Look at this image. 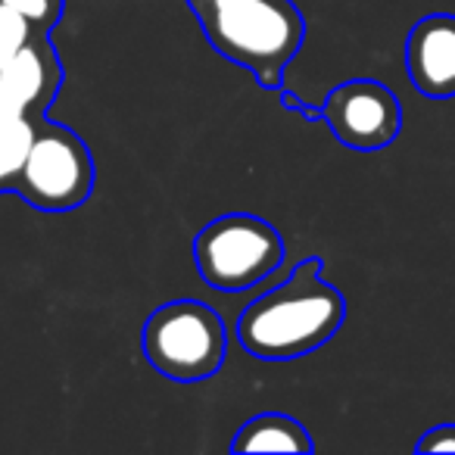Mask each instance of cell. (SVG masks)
<instances>
[{
	"label": "cell",
	"mask_w": 455,
	"mask_h": 455,
	"mask_svg": "<svg viewBox=\"0 0 455 455\" xmlns=\"http://www.w3.org/2000/svg\"><path fill=\"white\" fill-rule=\"evenodd\" d=\"M322 256L297 262L287 281L256 297L237 315V343L253 359L291 362L315 353L340 331L347 299L324 281Z\"/></svg>",
	"instance_id": "obj_1"
},
{
	"label": "cell",
	"mask_w": 455,
	"mask_h": 455,
	"mask_svg": "<svg viewBox=\"0 0 455 455\" xmlns=\"http://www.w3.org/2000/svg\"><path fill=\"white\" fill-rule=\"evenodd\" d=\"M281 103H284L291 113H303L309 122H322V109H309L303 100H299V97H293L291 91H281Z\"/></svg>",
	"instance_id": "obj_15"
},
{
	"label": "cell",
	"mask_w": 455,
	"mask_h": 455,
	"mask_svg": "<svg viewBox=\"0 0 455 455\" xmlns=\"http://www.w3.org/2000/svg\"><path fill=\"white\" fill-rule=\"evenodd\" d=\"M194 262L212 291L241 293L278 272L284 241L272 221L250 212H228L196 231Z\"/></svg>",
	"instance_id": "obj_4"
},
{
	"label": "cell",
	"mask_w": 455,
	"mask_h": 455,
	"mask_svg": "<svg viewBox=\"0 0 455 455\" xmlns=\"http://www.w3.org/2000/svg\"><path fill=\"white\" fill-rule=\"evenodd\" d=\"M315 449L303 421L281 411H262L241 424L231 440V452H299L309 455Z\"/></svg>",
	"instance_id": "obj_9"
},
{
	"label": "cell",
	"mask_w": 455,
	"mask_h": 455,
	"mask_svg": "<svg viewBox=\"0 0 455 455\" xmlns=\"http://www.w3.org/2000/svg\"><path fill=\"white\" fill-rule=\"evenodd\" d=\"M140 353L175 384L206 380L225 365L228 331L203 299H172L150 312L140 331Z\"/></svg>",
	"instance_id": "obj_3"
},
{
	"label": "cell",
	"mask_w": 455,
	"mask_h": 455,
	"mask_svg": "<svg viewBox=\"0 0 455 455\" xmlns=\"http://www.w3.org/2000/svg\"><path fill=\"white\" fill-rule=\"evenodd\" d=\"M22 116H28L26 109H22V103L16 100L13 94H10L4 84H0V125H7V122H16L22 119Z\"/></svg>",
	"instance_id": "obj_14"
},
{
	"label": "cell",
	"mask_w": 455,
	"mask_h": 455,
	"mask_svg": "<svg viewBox=\"0 0 455 455\" xmlns=\"http://www.w3.org/2000/svg\"><path fill=\"white\" fill-rule=\"evenodd\" d=\"M94 156L84 138L72 128L35 119V138L22 165L16 194L38 212H72L88 203L94 190Z\"/></svg>",
	"instance_id": "obj_5"
},
{
	"label": "cell",
	"mask_w": 455,
	"mask_h": 455,
	"mask_svg": "<svg viewBox=\"0 0 455 455\" xmlns=\"http://www.w3.org/2000/svg\"><path fill=\"white\" fill-rule=\"evenodd\" d=\"M405 72L415 91L434 100L455 97V16L430 13L405 38Z\"/></svg>",
	"instance_id": "obj_7"
},
{
	"label": "cell",
	"mask_w": 455,
	"mask_h": 455,
	"mask_svg": "<svg viewBox=\"0 0 455 455\" xmlns=\"http://www.w3.org/2000/svg\"><path fill=\"white\" fill-rule=\"evenodd\" d=\"M32 138H35L32 116H22V119L0 125V194H16V184H20Z\"/></svg>",
	"instance_id": "obj_10"
},
{
	"label": "cell",
	"mask_w": 455,
	"mask_h": 455,
	"mask_svg": "<svg viewBox=\"0 0 455 455\" xmlns=\"http://www.w3.org/2000/svg\"><path fill=\"white\" fill-rule=\"evenodd\" d=\"M0 84L22 103L32 119L47 116L53 107L60 88H63V63L51 41V32H38L4 69H0Z\"/></svg>",
	"instance_id": "obj_8"
},
{
	"label": "cell",
	"mask_w": 455,
	"mask_h": 455,
	"mask_svg": "<svg viewBox=\"0 0 455 455\" xmlns=\"http://www.w3.org/2000/svg\"><path fill=\"white\" fill-rule=\"evenodd\" d=\"M38 32L41 28L32 26L22 13H16V10H10V7H0V69H4Z\"/></svg>",
	"instance_id": "obj_11"
},
{
	"label": "cell",
	"mask_w": 455,
	"mask_h": 455,
	"mask_svg": "<svg viewBox=\"0 0 455 455\" xmlns=\"http://www.w3.org/2000/svg\"><path fill=\"white\" fill-rule=\"evenodd\" d=\"M219 57L253 72L262 88H281L284 69L306 41L293 0H188Z\"/></svg>",
	"instance_id": "obj_2"
},
{
	"label": "cell",
	"mask_w": 455,
	"mask_h": 455,
	"mask_svg": "<svg viewBox=\"0 0 455 455\" xmlns=\"http://www.w3.org/2000/svg\"><path fill=\"white\" fill-rule=\"evenodd\" d=\"M66 0H0V7H10L16 13L26 16L32 26H38L41 32H51L63 16Z\"/></svg>",
	"instance_id": "obj_12"
},
{
	"label": "cell",
	"mask_w": 455,
	"mask_h": 455,
	"mask_svg": "<svg viewBox=\"0 0 455 455\" xmlns=\"http://www.w3.org/2000/svg\"><path fill=\"white\" fill-rule=\"evenodd\" d=\"M322 122L334 132L343 147L359 153H374L390 147L403 132L399 97L374 78L343 82L324 97Z\"/></svg>",
	"instance_id": "obj_6"
},
{
	"label": "cell",
	"mask_w": 455,
	"mask_h": 455,
	"mask_svg": "<svg viewBox=\"0 0 455 455\" xmlns=\"http://www.w3.org/2000/svg\"><path fill=\"white\" fill-rule=\"evenodd\" d=\"M415 452H455V424H436V427L424 430V436L415 443Z\"/></svg>",
	"instance_id": "obj_13"
}]
</instances>
